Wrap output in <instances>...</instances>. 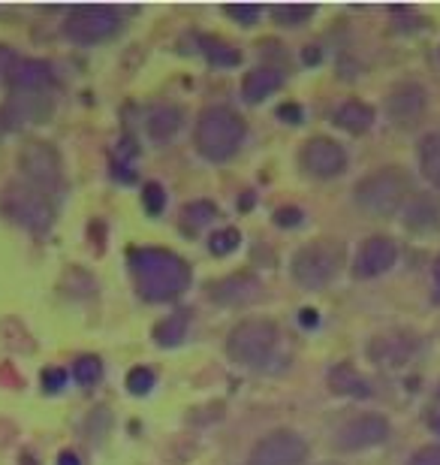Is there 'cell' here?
<instances>
[{
	"label": "cell",
	"instance_id": "1",
	"mask_svg": "<svg viewBox=\"0 0 440 465\" xmlns=\"http://www.w3.org/2000/svg\"><path fill=\"white\" fill-rule=\"evenodd\" d=\"M139 293L148 302L178 300L191 287V266L175 251L166 248H133L127 257Z\"/></svg>",
	"mask_w": 440,
	"mask_h": 465
},
{
	"label": "cell",
	"instance_id": "2",
	"mask_svg": "<svg viewBox=\"0 0 440 465\" xmlns=\"http://www.w3.org/2000/svg\"><path fill=\"white\" fill-rule=\"evenodd\" d=\"M245 143V118L230 106H209L202 109L193 127V145L205 161L223 163Z\"/></svg>",
	"mask_w": 440,
	"mask_h": 465
},
{
	"label": "cell",
	"instance_id": "3",
	"mask_svg": "<svg viewBox=\"0 0 440 465\" xmlns=\"http://www.w3.org/2000/svg\"><path fill=\"white\" fill-rule=\"evenodd\" d=\"M407 193H410L407 173L398 170V166H383V170L365 175L356 184L353 197L362 212H368L374 218H389L407 203Z\"/></svg>",
	"mask_w": 440,
	"mask_h": 465
},
{
	"label": "cell",
	"instance_id": "4",
	"mask_svg": "<svg viewBox=\"0 0 440 465\" xmlns=\"http://www.w3.org/2000/svg\"><path fill=\"white\" fill-rule=\"evenodd\" d=\"M344 266V251L338 242H311V245H302L289 260V272H293V282L302 284L305 291H320V287L332 284L335 275L341 272Z\"/></svg>",
	"mask_w": 440,
	"mask_h": 465
},
{
	"label": "cell",
	"instance_id": "5",
	"mask_svg": "<svg viewBox=\"0 0 440 465\" xmlns=\"http://www.w3.org/2000/svg\"><path fill=\"white\" fill-rule=\"evenodd\" d=\"M275 348H278V327L263 318L241 321L227 336V353L239 366H250V369L266 366Z\"/></svg>",
	"mask_w": 440,
	"mask_h": 465
},
{
	"label": "cell",
	"instance_id": "6",
	"mask_svg": "<svg viewBox=\"0 0 440 465\" xmlns=\"http://www.w3.org/2000/svg\"><path fill=\"white\" fill-rule=\"evenodd\" d=\"M18 173H22L24 182L36 191H43V193L58 191L64 182V163H61L58 148L52 143H43V139L24 143L22 152H18Z\"/></svg>",
	"mask_w": 440,
	"mask_h": 465
},
{
	"label": "cell",
	"instance_id": "7",
	"mask_svg": "<svg viewBox=\"0 0 440 465\" xmlns=\"http://www.w3.org/2000/svg\"><path fill=\"white\" fill-rule=\"evenodd\" d=\"M121 31V15L118 9L100 6V4H85L70 9L67 22H64V34L76 45H97L109 36Z\"/></svg>",
	"mask_w": 440,
	"mask_h": 465
},
{
	"label": "cell",
	"instance_id": "8",
	"mask_svg": "<svg viewBox=\"0 0 440 465\" xmlns=\"http://www.w3.org/2000/svg\"><path fill=\"white\" fill-rule=\"evenodd\" d=\"M4 212L15 224H22L34 232H43L52 227L54 221V206L49 193L31 188V184H13L4 193Z\"/></svg>",
	"mask_w": 440,
	"mask_h": 465
},
{
	"label": "cell",
	"instance_id": "9",
	"mask_svg": "<svg viewBox=\"0 0 440 465\" xmlns=\"http://www.w3.org/2000/svg\"><path fill=\"white\" fill-rule=\"evenodd\" d=\"M305 462H308V441L293 430H275L263 435L248 457V465H305Z\"/></svg>",
	"mask_w": 440,
	"mask_h": 465
},
{
	"label": "cell",
	"instance_id": "10",
	"mask_svg": "<svg viewBox=\"0 0 440 465\" xmlns=\"http://www.w3.org/2000/svg\"><path fill=\"white\" fill-rule=\"evenodd\" d=\"M298 163L314 179H338L347 170V152H344L341 143H335L329 136H314L302 145Z\"/></svg>",
	"mask_w": 440,
	"mask_h": 465
},
{
	"label": "cell",
	"instance_id": "11",
	"mask_svg": "<svg viewBox=\"0 0 440 465\" xmlns=\"http://www.w3.org/2000/svg\"><path fill=\"white\" fill-rule=\"evenodd\" d=\"M52 97L45 91H36V94H27V91H13L9 100L0 109V118H4L6 130H22L31 124H43L45 118L52 115Z\"/></svg>",
	"mask_w": 440,
	"mask_h": 465
},
{
	"label": "cell",
	"instance_id": "12",
	"mask_svg": "<svg viewBox=\"0 0 440 465\" xmlns=\"http://www.w3.org/2000/svg\"><path fill=\"white\" fill-rule=\"evenodd\" d=\"M389 439V420L380 414H362V417H353L350 423H344L338 435H335V444L338 450H368V448H377Z\"/></svg>",
	"mask_w": 440,
	"mask_h": 465
},
{
	"label": "cell",
	"instance_id": "13",
	"mask_svg": "<svg viewBox=\"0 0 440 465\" xmlns=\"http://www.w3.org/2000/svg\"><path fill=\"white\" fill-rule=\"evenodd\" d=\"M425 106H428V94L416 82H401L386 97V115L398 127H414L425 115Z\"/></svg>",
	"mask_w": 440,
	"mask_h": 465
},
{
	"label": "cell",
	"instance_id": "14",
	"mask_svg": "<svg viewBox=\"0 0 440 465\" xmlns=\"http://www.w3.org/2000/svg\"><path fill=\"white\" fill-rule=\"evenodd\" d=\"M398 260V245L389 236H371L362 242L359 254H356L353 272L356 278H377L383 272H389Z\"/></svg>",
	"mask_w": 440,
	"mask_h": 465
},
{
	"label": "cell",
	"instance_id": "15",
	"mask_svg": "<svg viewBox=\"0 0 440 465\" xmlns=\"http://www.w3.org/2000/svg\"><path fill=\"white\" fill-rule=\"evenodd\" d=\"M211 300L218 305H230V309H239V305H250L259 300L263 293V282L250 272H239L230 278H220L218 284H211Z\"/></svg>",
	"mask_w": 440,
	"mask_h": 465
},
{
	"label": "cell",
	"instance_id": "16",
	"mask_svg": "<svg viewBox=\"0 0 440 465\" xmlns=\"http://www.w3.org/2000/svg\"><path fill=\"white\" fill-rule=\"evenodd\" d=\"M414 351H416L414 336H407V332H386V336L371 339L368 357L383 369H398L414 357Z\"/></svg>",
	"mask_w": 440,
	"mask_h": 465
},
{
	"label": "cell",
	"instance_id": "17",
	"mask_svg": "<svg viewBox=\"0 0 440 465\" xmlns=\"http://www.w3.org/2000/svg\"><path fill=\"white\" fill-rule=\"evenodd\" d=\"M9 85H13V91H27V94L45 91L52 85V67L45 61H36V58L18 61L13 67V73H9Z\"/></svg>",
	"mask_w": 440,
	"mask_h": 465
},
{
	"label": "cell",
	"instance_id": "18",
	"mask_svg": "<svg viewBox=\"0 0 440 465\" xmlns=\"http://www.w3.org/2000/svg\"><path fill=\"white\" fill-rule=\"evenodd\" d=\"M280 85H284V73L275 67H257L241 79V97L248 104H263L275 91H280Z\"/></svg>",
	"mask_w": 440,
	"mask_h": 465
},
{
	"label": "cell",
	"instance_id": "19",
	"mask_svg": "<svg viewBox=\"0 0 440 465\" xmlns=\"http://www.w3.org/2000/svg\"><path fill=\"white\" fill-rule=\"evenodd\" d=\"M329 387L335 396H350V399H368L374 393L368 381H365L350 362H341V366H335L329 371Z\"/></svg>",
	"mask_w": 440,
	"mask_h": 465
},
{
	"label": "cell",
	"instance_id": "20",
	"mask_svg": "<svg viewBox=\"0 0 440 465\" xmlns=\"http://www.w3.org/2000/svg\"><path fill=\"white\" fill-rule=\"evenodd\" d=\"M332 121L341 130H347V134H365V130H371L374 124V109L368 104H362V100H344V104L335 109Z\"/></svg>",
	"mask_w": 440,
	"mask_h": 465
},
{
	"label": "cell",
	"instance_id": "21",
	"mask_svg": "<svg viewBox=\"0 0 440 465\" xmlns=\"http://www.w3.org/2000/svg\"><path fill=\"white\" fill-rule=\"evenodd\" d=\"M148 136L157 139V143H170L175 139L178 130L184 127V113L178 106H157L148 115Z\"/></svg>",
	"mask_w": 440,
	"mask_h": 465
},
{
	"label": "cell",
	"instance_id": "22",
	"mask_svg": "<svg viewBox=\"0 0 440 465\" xmlns=\"http://www.w3.org/2000/svg\"><path fill=\"white\" fill-rule=\"evenodd\" d=\"M416 161H419V170L425 175V182L440 191V134H428L419 139Z\"/></svg>",
	"mask_w": 440,
	"mask_h": 465
},
{
	"label": "cell",
	"instance_id": "23",
	"mask_svg": "<svg viewBox=\"0 0 440 465\" xmlns=\"http://www.w3.org/2000/svg\"><path fill=\"white\" fill-rule=\"evenodd\" d=\"M187 327H191V318H187V312H175V314L163 318L154 327V341H157V345H163V348L181 345L184 336H187Z\"/></svg>",
	"mask_w": 440,
	"mask_h": 465
},
{
	"label": "cell",
	"instance_id": "24",
	"mask_svg": "<svg viewBox=\"0 0 440 465\" xmlns=\"http://www.w3.org/2000/svg\"><path fill=\"white\" fill-rule=\"evenodd\" d=\"M437 221H440L437 209L428 200H414V203H410V209H407V215H405V224L410 230H419V232L435 230Z\"/></svg>",
	"mask_w": 440,
	"mask_h": 465
},
{
	"label": "cell",
	"instance_id": "25",
	"mask_svg": "<svg viewBox=\"0 0 440 465\" xmlns=\"http://www.w3.org/2000/svg\"><path fill=\"white\" fill-rule=\"evenodd\" d=\"M311 15H314L311 4H287V6L271 9V18H275L280 27H298V25H305Z\"/></svg>",
	"mask_w": 440,
	"mask_h": 465
},
{
	"label": "cell",
	"instance_id": "26",
	"mask_svg": "<svg viewBox=\"0 0 440 465\" xmlns=\"http://www.w3.org/2000/svg\"><path fill=\"white\" fill-rule=\"evenodd\" d=\"M202 49H205V58L211 64H218V67H236L241 61V54L223 40H202Z\"/></svg>",
	"mask_w": 440,
	"mask_h": 465
},
{
	"label": "cell",
	"instance_id": "27",
	"mask_svg": "<svg viewBox=\"0 0 440 465\" xmlns=\"http://www.w3.org/2000/svg\"><path fill=\"white\" fill-rule=\"evenodd\" d=\"M181 218L187 221V224H193V227H205V224H211V221L218 218V206L209 203V200L187 203V206L181 209Z\"/></svg>",
	"mask_w": 440,
	"mask_h": 465
},
{
	"label": "cell",
	"instance_id": "28",
	"mask_svg": "<svg viewBox=\"0 0 440 465\" xmlns=\"http://www.w3.org/2000/svg\"><path fill=\"white\" fill-rule=\"evenodd\" d=\"M239 245H241V232L236 227H223L218 232H211V239H209V251L214 257H227Z\"/></svg>",
	"mask_w": 440,
	"mask_h": 465
},
{
	"label": "cell",
	"instance_id": "29",
	"mask_svg": "<svg viewBox=\"0 0 440 465\" xmlns=\"http://www.w3.org/2000/svg\"><path fill=\"white\" fill-rule=\"evenodd\" d=\"M103 375V366L97 357H79L73 362V378H76V384L82 387H93Z\"/></svg>",
	"mask_w": 440,
	"mask_h": 465
},
{
	"label": "cell",
	"instance_id": "30",
	"mask_svg": "<svg viewBox=\"0 0 440 465\" xmlns=\"http://www.w3.org/2000/svg\"><path fill=\"white\" fill-rule=\"evenodd\" d=\"M154 371L152 369H148V366H136L133 371H130V375H127V390H130V393H133V396H145V393H152V390H154Z\"/></svg>",
	"mask_w": 440,
	"mask_h": 465
},
{
	"label": "cell",
	"instance_id": "31",
	"mask_svg": "<svg viewBox=\"0 0 440 465\" xmlns=\"http://www.w3.org/2000/svg\"><path fill=\"white\" fill-rule=\"evenodd\" d=\"M142 203H145V209L152 212V215H161L163 206H166V193H163L161 184L148 182L145 188H142Z\"/></svg>",
	"mask_w": 440,
	"mask_h": 465
},
{
	"label": "cell",
	"instance_id": "32",
	"mask_svg": "<svg viewBox=\"0 0 440 465\" xmlns=\"http://www.w3.org/2000/svg\"><path fill=\"white\" fill-rule=\"evenodd\" d=\"M259 13H263V9H259L257 4H232V6H227V15L230 18H236L239 25H254L257 18H259Z\"/></svg>",
	"mask_w": 440,
	"mask_h": 465
},
{
	"label": "cell",
	"instance_id": "33",
	"mask_svg": "<svg viewBox=\"0 0 440 465\" xmlns=\"http://www.w3.org/2000/svg\"><path fill=\"white\" fill-rule=\"evenodd\" d=\"M407 465H440V444H428V448H419Z\"/></svg>",
	"mask_w": 440,
	"mask_h": 465
},
{
	"label": "cell",
	"instance_id": "34",
	"mask_svg": "<svg viewBox=\"0 0 440 465\" xmlns=\"http://www.w3.org/2000/svg\"><path fill=\"white\" fill-rule=\"evenodd\" d=\"M64 381H67V371L64 369H45L43 371V387L49 390V393H58L64 387Z\"/></svg>",
	"mask_w": 440,
	"mask_h": 465
},
{
	"label": "cell",
	"instance_id": "35",
	"mask_svg": "<svg viewBox=\"0 0 440 465\" xmlns=\"http://www.w3.org/2000/svg\"><path fill=\"white\" fill-rule=\"evenodd\" d=\"M298 221H302V212L293 209V206H289V209H278V212H275V224H278V227H296Z\"/></svg>",
	"mask_w": 440,
	"mask_h": 465
},
{
	"label": "cell",
	"instance_id": "36",
	"mask_svg": "<svg viewBox=\"0 0 440 465\" xmlns=\"http://www.w3.org/2000/svg\"><path fill=\"white\" fill-rule=\"evenodd\" d=\"M18 64V58H15V52L9 49V45H4L0 43V79L4 76H9V73H13V67Z\"/></svg>",
	"mask_w": 440,
	"mask_h": 465
},
{
	"label": "cell",
	"instance_id": "37",
	"mask_svg": "<svg viewBox=\"0 0 440 465\" xmlns=\"http://www.w3.org/2000/svg\"><path fill=\"white\" fill-rule=\"evenodd\" d=\"M432 291H435V302L440 305V257L435 260V269H432Z\"/></svg>",
	"mask_w": 440,
	"mask_h": 465
},
{
	"label": "cell",
	"instance_id": "38",
	"mask_svg": "<svg viewBox=\"0 0 440 465\" xmlns=\"http://www.w3.org/2000/svg\"><path fill=\"white\" fill-rule=\"evenodd\" d=\"M428 426H432L435 435H440V405H435L432 411H428Z\"/></svg>",
	"mask_w": 440,
	"mask_h": 465
},
{
	"label": "cell",
	"instance_id": "39",
	"mask_svg": "<svg viewBox=\"0 0 440 465\" xmlns=\"http://www.w3.org/2000/svg\"><path fill=\"white\" fill-rule=\"evenodd\" d=\"M58 465H82V460L73 450H64L61 457H58Z\"/></svg>",
	"mask_w": 440,
	"mask_h": 465
},
{
	"label": "cell",
	"instance_id": "40",
	"mask_svg": "<svg viewBox=\"0 0 440 465\" xmlns=\"http://www.w3.org/2000/svg\"><path fill=\"white\" fill-rule=\"evenodd\" d=\"M302 323H305V327H314V323H317V314H314V312H302Z\"/></svg>",
	"mask_w": 440,
	"mask_h": 465
}]
</instances>
